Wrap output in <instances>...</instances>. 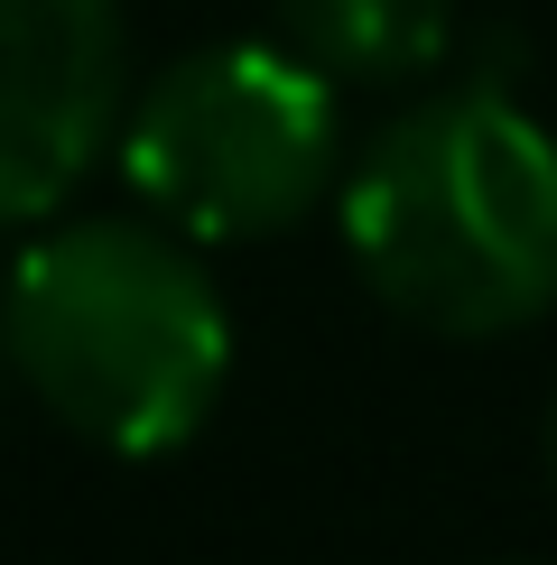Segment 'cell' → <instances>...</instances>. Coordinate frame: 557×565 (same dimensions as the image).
<instances>
[{
	"label": "cell",
	"mask_w": 557,
	"mask_h": 565,
	"mask_svg": "<svg viewBox=\"0 0 557 565\" xmlns=\"http://www.w3.org/2000/svg\"><path fill=\"white\" fill-rule=\"evenodd\" d=\"M344 250L390 316L483 343L557 306V139L464 84L400 111L344 185Z\"/></svg>",
	"instance_id": "6da1fadb"
},
{
	"label": "cell",
	"mask_w": 557,
	"mask_h": 565,
	"mask_svg": "<svg viewBox=\"0 0 557 565\" xmlns=\"http://www.w3.org/2000/svg\"><path fill=\"white\" fill-rule=\"evenodd\" d=\"M0 343L65 436L103 455H168L214 417L232 324L214 278L158 223L93 214L19 250L0 288Z\"/></svg>",
	"instance_id": "7a4b0ae2"
},
{
	"label": "cell",
	"mask_w": 557,
	"mask_h": 565,
	"mask_svg": "<svg viewBox=\"0 0 557 565\" xmlns=\"http://www.w3.org/2000/svg\"><path fill=\"white\" fill-rule=\"evenodd\" d=\"M122 168L196 242H270L325 195L335 84L297 46H196L130 103Z\"/></svg>",
	"instance_id": "3957f363"
},
{
	"label": "cell",
	"mask_w": 557,
	"mask_h": 565,
	"mask_svg": "<svg viewBox=\"0 0 557 565\" xmlns=\"http://www.w3.org/2000/svg\"><path fill=\"white\" fill-rule=\"evenodd\" d=\"M122 111V0H0V223L75 195Z\"/></svg>",
	"instance_id": "277c9868"
},
{
	"label": "cell",
	"mask_w": 557,
	"mask_h": 565,
	"mask_svg": "<svg viewBox=\"0 0 557 565\" xmlns=\"http://www.w3.org/2000/svg\"><path fill=\"white\" fill-rule=\"evenodd\" d=\"M278 29L316 75H418L446 56L455 0H278Z\"/></svg>",
	"instance_id": "5b68a950"
},
{
	"label": "cell",
	"mask_w": 557,
	"mask_h": 565,
	"mask_svg": "<svg viewBox=\"0 0 557 565\" xmlns=\"http://www.w3.org/2000/svg\"><path fill=\"white\" fill-rule=\"evenodd\" d=\"M548 473H557V408H548Z\"/></svg>",
	"instance_id": "8992f818"
},
{
	"label": "cell",
	"mask_w": 557,
	"mask_h": 565,
	"mask_svg": "<svg viewBox=\"0 0 557 565\" xmlns=\"http://www.w3.org/2000/svg\"><path fill=\"white\" fill-rule=\"evenodd\" d=\"M0 362H10V343H0Z\"/></svg>",
	"instance_id": "52a82bcc"
}]
</instances>
